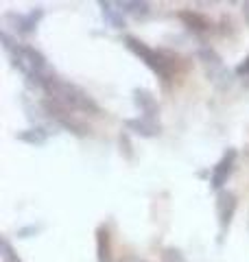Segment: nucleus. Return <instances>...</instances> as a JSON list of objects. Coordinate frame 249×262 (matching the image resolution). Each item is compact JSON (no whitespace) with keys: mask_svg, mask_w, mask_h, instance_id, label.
Segmentation results:
<instances>
[{"mask_svg":"<svg viewBox=\"0 0 249 262\" xmlns=\"http://www.w3.org/2000/svg\"><path fill=\"white\" fill-rule=\"evenodd\" d=\"M44 90L48 92V96L53 98L55 103H59L66 110H79V112H90V114H98V105L92 101V96L88 92H83L81 88L68 83V81L61 79H48Z\"/></svg>","mask_w":249,"mask_h":262,"instance_id":"f257e3e1","label":"nucleus"},{"mask_svg":"<svg viewBox=\"0 0 249 262\" xmlns=\"http://www.w3.org/2000/svg\"><path fill=\"white\" fill-rule=\"evenodd\" d=\"M125 46L129 48L134 55H138L140 59H142L149 68H151L153 72L160 79H164V81H171V77H173V66H171V61H166L164 57L157 53V51H153V48H149L144 42H140V39H136V37H131V35H127L125 37Z\"/></svg>","mask_w":249,"mask_h":262,"instance_id":"f03ea898","label":"nucleus"},{"mask_svg":"<svg viewBox=\"0 0 249 262\" xmlns=\"http://www.w3.org/2000/svg\"><path fill=\"white\" fill-rule=\"evenodd\" d=\"M234 160H236V151H227L221 158V162L214 166L212 177H210L212 188H217V190H219V188H223V184L227 182V177L232 173V168H234Z\"/></svg>","mask_w":249,"mask_h":262,"instance_id":"7ed1b4c3","label":"nucleus"},{"mask_svg":"<svg viewBox=\"0 0 249 262\" xmlns=\"http://www.w3.org/2000/svg\"><path fill=\"white\" fill-rule=\"evenodd\" d=\"M217 212H219V223H221V232H225L232 216L236 212V196L232 192H221L219 201H217Z\"/></svg>","mask_w":249,"mask_h":262,"instance_id":"20e7f679","label":"nucleus"},{"mask_svg":"<svg viewBox=\"0 0 249 262\" xmlns=\"http://www.w3.org/2000/svg\"><path fill=\"white\" fill-rule=\"evenodd\" d=\"M134 101H136L138 107L142 110L144 118H155L157 103H155V98H153V94L149 92V90H136V92H134Z\"/></svg>","mask_w":249,"mask_h":262,"instance_id":"39448f33","label":"nucleus"},{"mask_svg":"<svg viewBox=\"0 0 249 262\" xmlns=\"http://www.w3.org/2000/svg\"><path fill=\"white\" fill-rule=\"evenodd\" d=\"M42 15H44V11H42V9H33L27 15H13V18H15V27H18V31L22 33V35H29V33H33L37 29Z\"/></svg>","mask_w":249,"mask_h":262,"instance_id":"423d86ee","label":"nucleus"},{"mask_svg":"<svg viewBox=\"0 0 249 262\" xmlns=\"http://www.w3.org/2000/svg\"><path fill=\"white\" fill-rule=\"evenodd\" d=\"M131 131H136V134H142V136H155V134H160V125L153 120V118H131L125 122Z\"/></svg>","mask_w":249,"mask_h":262,"instance_id":"0eeeda50","label":"nucleus"},{"mask_svg":"<svg viewBox=\"0 0 249 262\" xmlns=\"http://www.w3.org/2000/svg\"><path fill=\"white\" fill-rule=\"evenodd\" d=\"M96 249H98V262H112L110 234H107L105 227H98V232H96Z\"/></svg>","mask_w":249,"mask_h":262,"instance_id":"6e6552de","label":"nucleus"},{"mask_svg":"<svg viewBox=\"0 0 249 262\" xmlns=\"http://www.w3.org/2000/svg\"><path fill=\"white\" fill-rule=\"evenodd\" d=\"M179 18L184 20V22H186V27H188V29H193V31L203 33V31L210 29V22H208L203 15L195 13V11H181V13H179Z\"/></svg>","mask_w":249,"mask_h":262,"instance_id":"1a4fd4ad","label":"nucleus"},{"mask_svg":"<svg viewBox=\"0 0 249 262\" xmlns=\"http://www.w3.org/2000/svg\"><path fill=\"white\" fill-rule=\"evenodd\" d=\"M101 9H103V15H105V20L110 22L114 29H122V27H125V20H122V11L118 9V5H114V3H101Z\"/></svg>","mask_w":249,"mask_h":262,"instance_id":"9d476101","label":"nucleus"},{"mask_svg":"<svg viewBox=\"0 0 249 262\" xmlns=\"http://www.w3.org/2000/svg\"><path fill=\"white\" fill-rule=\"evenodd\" d=\"M46 131L42 129V127H35V129H27V131H20L18 134V140L22 142H29V144H44L46 142Z\"/></svg>","mask_w":249,"mask_h":262,"instance_id":"9b49d317","label":"nucleus"},{"mask_svg":"<svg viewBox=\"0 0 249 262\" xmlns=\"http://www.w3.org/2000/svg\"><path fill=\"white\" fill-rule=\"evenodd\" d=\"M118 9L122 11V13H131V15H136V18H140V15H147L149 11V5L147 3H118Z\"/></svg>","mask_w":249,"mask_h":262,"instance_id":"f8f14e48","label":"nucleus"},{"mask_svg":"<svg viewBox=\"0 0 249 262\" xmlns=\"http://www.w3.org/2000/svg\"><path fill=\"white\" fill-rule=\"evenodd\" d=\"M162 262H186V258L181 256V251H177V249H166L164 251V256H162Z\"/></svg>","mask_w":249,"mask_h":262,"instance_id":"ddd939ff","label":"nucleus"},{"mask_svg":"<svg viewBox=\"0 0 249 262\" xmlns=\"http://www.w3.org/2000/svg\"><path fill=\"white\" fill-rule=\"evenodd\" d=\"M3 258H5V262H20V258H15V256H13V251H11V247H9V243H7L5 238H3Z\"/></svg>","mask_w":249,"mask_h":262,"instance_id":"4468645a","label":"nucleus"},{"mask_svg":"<svg viewBox=\"0 0 249 262\" xmlns=\"http://www.w3.org/2000/svg\"><path fill=\"white\" fill-rule=\"evenodd\" d=\"M247 72H249V57H247V59H243V63L236 68V75H247Z\"/></svg>","mask_w":249,"mask_h":262,"instance_id":"2eb2a0df","label":"nucleus"},{"mask_svg":"<svg viewBox=\"0 0 249 262\" xmlns=\"http://www.w3.org/2000/svg\"><path fill=\"white\" fill-rule=\"evenodd\" d=\"M122 262H144V260H140L136 256H127V258H122Z\"/></svg>","mask_w":249,"mask_h":262,"instance_id":"dca6fc26","label":"nucleus"},{"mask_svg":"<svg viewBox=\"0 0 249 262\" xmlns=\"http://www.w3.org/2000/svg\"><path fill=\"white\" fill-rule=\"evenodd\" d=\"M243 13H245V20L249 22V3H245V5H243Z\"/></svg>","mask_w":249,"mask_h":262,"instance_id":"f3484780","label":"nucleus"}]
</instances>
